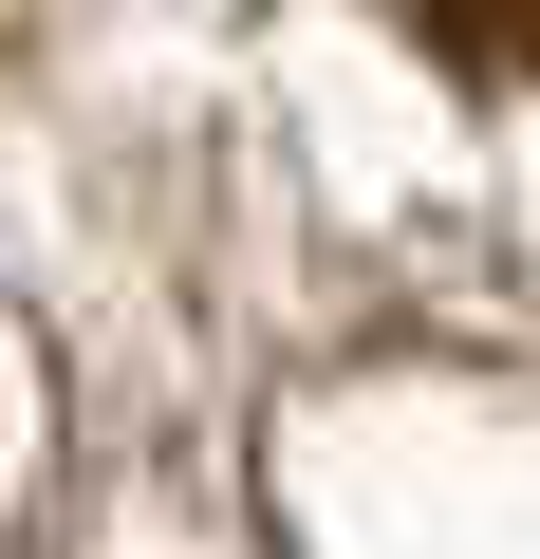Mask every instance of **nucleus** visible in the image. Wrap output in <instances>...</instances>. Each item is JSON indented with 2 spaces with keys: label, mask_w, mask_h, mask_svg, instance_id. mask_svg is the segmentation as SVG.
Returning a JSON list of instances; mask_svg holds the SVG:
<instances>
[{
  "label": "nucleus",
  "mask_w": 540,
  "mask_h": 559,
  "mask_svg": "<svg viewBox=\"0 0 540 559\" xmlns=\"http://www.w3.org/2000/svg\"><path fill=\"white\" fill-rule=\"evenodd\" d=\"M429 38H447V57H503V75H540V0H429Z\"/></svg>",
  "instance_id": "1"
}]
</instances>
